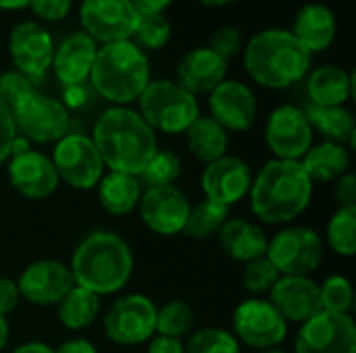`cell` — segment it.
<instances>
[{
    "mask_svg": "<svg viewBox=\"0 0 356 353\" xmlns=\"http://www.w3.org/2000/svg\"><path fill=\"white\" fill-rule=\"evenodd\" d=\"M92 141L104 162V169L134 177L142 173L159 150L154 129L138 110L127 106H113L104 110L94 125Z\"/></svg>",
    "mask_w": 356,
    "mask_h": 353,
    "instance_id": "cell-1",
    "label": "cell"
},
{
    "mask_svg": "<svg viewBox=\"0 0 356 353\" xmlns=\"http://www.w3.org/2000/svg\"><path fill=\"white\" fill-rule=\"evenodd\" d=\"M250 210L267 225H286L300 216L313 198V181L294 160H269L252 179Z\"/></svg>",
    "mask_w": 356,
    "mask_h": 353,
    "instance_id": "cell-2",
    "label": "cell"
},
{
    "mask_svg": "<svg viewBox=\"0 0 356 353\" xmlns=\"http://www.w3.org/2000/svg\"><path fill=\"white\" fill-rule=\"evenodd\" d=\"M73 283L92 293L111 295L121 291L134 273V254L129 246L113 231H92L71 256Z\"/></svg>",
    "mask_w": 356,
    "mask_h": 353,
    "instance_id": "cell-3",
    "label": "cell"
},
{
    "mask_svg": "<svg viewBox=\"0 0 356 353\" xmlns=\"http://www.w3.org/2000/svg\"><path fill=\"white\" fill-rule=\"evenodd\" d=\"M244 67L263 87L284 89L300 81L311 67V52L288 29H265L244 48Z\"/></svg>",
    "mask_w": 356,
    "mask_h": 353,
    "instance_id": "cell-4",
    "label": "cell"
},
{
    "mask_svg": "<svg viewBox=\"0 0 356 353\" xmlns=\"http://www.w3.org/2000/svg\"><path fill=\"white\" fill-rule=\"evenodd\" d=\"M90 79L104 100L125 106L138 100L150 83V64L131 40L111 42L98 48Z\"/></svg>",
    "mask_w": 356,
    "mask_h": 353,
    "instance_id": "cell-5",
    "label": "cell"
},
{
    "mask_svg": "<svg viewBox=\"0 0 356 353\" xmlns=\"http://www.w3.org/2000/svg\"><path fill=\"white\" fill-rule=\"evenodd\" d=\"M138 100L142 119L163 133H186L200 117L196 96L171 79L150 81Z\"/></svg>",
    "mask_w": 356,
    "mask_h": 353,
    "instance_id": "cell-6",
    "label": "cell"
},
{
    "mask_svg": "<svg viewBox=\"0 0 356 353\" xmlns=\"http://www.w3.org/2000/svg\"><path fill=\"white\" fill-rule=\"evenodd\" d=\"M265 256L282 277H309L323 262V241L309 227H288L269 241Z\"/></svg>",
    "mask_w": 356,
    "mask_h": 353,
    "instance_id": "cell-7",
    "label": "cell"
},
{
    "mask_svg": "<svg viewBox=\"0 0 356 353\" xmlns=\"http://www.w3.org/2000/svg\"><path fill=\"white\" fill-rule=\"evenodd\" d=\"M50 160L58 179L73 189H92L104 177V162L92 137L83 133H67L58 139Z\"/></svg>",
    "mask_w": 356,
    "mask_h": 353,
    "instance_id": "cell-8",
    "label": "cell"
},
{
    "mask_svg": "<svg viewBox=\"0 0 356 353\" xmlns=\"http://www.w3.org/2000/svg\"><path fill=\"white\" fill-rule=\"evenodd\" d=\"M104 333L117 345H140L156 333V306L150 298L131 293L119 298L104 314Z\"/></svg>",
    "mask_w": 356,
    "mask_h": 353,
    "instance_id": "cell-9",
    "label": "cell"
},
{
    "mask_svg": "<svg viewBox=\"0 0 356 353\" xmlns=\"http://www.w3.org/2000/svg\"><path fill=\"white\" fill-rule=\"evenodd\" d=\"M17 133L33 144H56L69 133L71 119L63 102L33 92L13 110Z\"/></svg>",
    "mask_w": 356,
    "mask_h": 353,
    "instance_id": "cell-10",
    "label": "cell"
},
{
    "mask_svg": "<svg viewBox=\"0 0 356 353\" xmlns=\"http://www.w3.org/2000/svg\"><path fill=\"white\" fill-rule=\"evenodd\" d=\"M286 335L288 322L269 300H246L234 312V337L252 350L265 352L280 347Z\"/></svg>",
    "mask_w": 356,
    "mask_h": 353,
    "instance_id": "cell-11",
    "label": "cell"
},
{
    "mask_svg": "<svg viewBox=\"0 0 356 353\" xmlns=\"http://www.w3.org/2000/svg\"><path fill=\"white\" fill-rule=\"evenodd\" d=\"M294 353H356V325L353 316L321 310L302 322Z\"/></svg>",
    "mask_w": 356,
    "mask_h": 353,
    "instance_id": "cell-12",
    "label": "cell"
},
{
    "mask_svg": "<svg viewBox=\"0 0 356 353\" xmlns=\"http://www.w3.org/2000/svg\"><path fill=\"white\" fill-rule=\"evenodd\" d=\"M83 31L102 44L131 40L140 12L129 0H83L79 8Z\"/></svg>",
    "mask_w": 356,
    "mask_h": 353,
    "instance_id": "cell-13",
    "label": "cell"
},
{
    "mask_svg": "<svg viewBox=\"0 0 356 353\" xmlns=\"http://www.w3.org/2000/svg\"><path fill=\"white\" fill-rule=\"evenodd\" d=\"M265 141L275 158L300 162L313 146V127L305 110L290 104L275 108L265 125Z\"/></svg>",
    "mask_w": 356,
    "mask_h": 353,
    "instance_id": "cell-14",
    "label": "cell"
},
{
    "mask_svg": "<svg viewBox=\"0 0 356 353\" xmlns=\"http://www.w3.org/2000/svg\"><path fill=\"white\" fill-rule=\"evenodd\" d=\"M8 50L15 62V71L23 73L31 81L42 79L52 67V35L35 21H23L10 31Z\"/></svg>",
    "mask_w": 356,
    "mask_h": 353,
    "instance_id": "cell-15",
    "label": "cell"
},
{
    "mask_svg": "<svg viewBox=\"0 0 356 353\" xmlns=\"http://www.w3.org/2000/svg\"><path fill=\"white\" fill-rule=\"evenodd\" d=\"M140 218L156 235H177L184 233L186 218L190 212V202L186 193L175 185L142 189L140 198Z\"/></svg>",
    "mask_w": 356,
    "mask_h": 353,
    "instance_id": "cell-16",
    "label": "cell"
},
{
    "mask_svg": "<svg viewBox=\"0 0 356 353\" xmlns=\"http://www.w3.org/2000/svg\"><path fill=\"white\" fill-rule=\"evenodd\" d=\"M252 179L254 177L248 162H244L240 156L225 154L207 164L200 185L209 202L229 208L250 191Z\"/></svg>",
    "mask_w": 356,
    "mask_h": 353,
    "instance_id": "cell-17",
    "label": "cell"
},
{
    "mask_svg": "<svg viewBox=\"0 0 356 353\" xmlns=\"http://www.w3.org/2000/svg\"><path fill=\"white\" fill-rule=\"evenodd\" d=\"M69 266L56 260H35L19 277L17 287L23 300L33 306H56L73 287Z\"/></svg>",
    "mask_w": 356,
    "mask_h": 353,
    "instance_id": "cell-18",
    "label": "cell"
},
{
    "mask_svg": "<svg viewBox=\"0 0 356 353\" xmlns=\"http://www.w3.org/2000/svg\"><path fill=\"white\" fill-rule=\"evenodd\" d=\"M209 108L225 131H248L257 121V98L246 83L236 79L221 81L209 94Z\"/></svg>",
    "mask_w": 356,
    "mask_h": 353,
    "instance_id": "cell-19",
    "label": "cell"
},
{
    "mask_svg": "<svg viewBox=\"0 0 356 353\" xmlns=\"http://www.w3.org/2000/svg\"><path fill=\"white\" fill-rule=\"evenodd\" d=\"M8 181L17 193L29 200L50 198L60 183L52 160L35 150L23 152L19 156H10Z\"/></svg>",
    "mask_w": 356,
    "mask_h": 353,
    "instance_id": "cell-20",
    "label": "cell"
},
{
    "mask_svg": "<svg viewBox=\"0 0 356 353\" xmlns=\"http://www.w3.org/2000/svg\"><path fill=\"white\" fill-rule=\"evenodd\" d=\"M269 293L271 306L286 322L302 325L321 312L319 285L311 277H280Z\"/></svg>",
    "mask_w": 356,
    "mask_h": 353,
    "instance_id": "cell-21",
    "label": "cell"
},
{
    "mask_svg": "<svg viewBox=\"0 0 356 353\" xmlns=\"http://www.w3.org/2000/svg\"><path fill=\"white\" fill-rule=\"evenodd\" d=\"M98 46L86 31H73L69 33L52 56V69L60 83L67 87L81 85L92 71L94 58H96Z\"/></svg>",
    "mask_w": 356,
    "mask_h": 353,
    "instance_id": "cell-22",
    "label": "cell"
},
{
    "mask_svg": "<svg viewBox=\"0 0 356 353\" xmlns=\"http://www.w3.org/2000/svg\"><path fill=\"white\" fill-rule=\"evenodd\" d=\"M227 62L217 56L211 48L190 50L177 67L179 85L190 94H211L221 81H225Z\"/></svg>",
    "mask_w": 356,
    "mask_h": 353,
    "instance_id": "cell-23",
    "label": "cell"
},
{
    "mask_svg": "<svg viewBox=\"0 0 356 353\" xmlns=\"http://www.w3.org/2000/svg\"><path fill=\"white\" fill-rule=\"evenodd\" d=\"M217 235H219L223 250L229 254V258L238 262L246 264L267 254L269 239L265 231L246 218H227Z\"/></svg>",
    "mask_w": 356,
    "mask_h": 353,
    "instance_id": "cell-24",
    "label": "cell"
},
{
    "mask_svg": "<svg viewBox=\"0 0 356 353\" xmlns=\"http://www.w3.org/2000/svg\"><path fill=\"white\" fill-rule=\"evenodd\" d=\"M292 35L311 54L327 50L336 37V17L325 4H305L294 19Z\"/></svg>",
    "mask_w": 356,
    "mask_h": 353,
    "instance_id": "cell-25",
    "label": "cell"
},
{
    "mask_svg": "<svg viewBox=\"0 0 356 353\" xmlns=\"http://www.w3.org/2000/svg\"><path fill=\"white\" fill-rule=\"evenodd\" d=\"M307 89L315 106H344L353 94V75L342 67L323 64L309 75Z\"/></svg>",
    "mask_w": 356,
    "mask_h": 353,
    "instance_id": "cell-26",
    "label": "cell"
},
{
    "mask_svg": "<svg viewBox=\"0 0 356 353\" xmlns=\"http://www.w3.org/2000/svg\"><path fill=\"white\" fill-rule=\"evenodd\" d=\"M350 164V156H348V148L336 141H323L317 146H311L309 152L300 158V166L307 173V177L315 183V181H336L340 179Z\"/></svg>",
    "mask_w": 356,
    "mask_h": 353,
    "instance_id": "cell-27",
    "label": "cell"
},
{
    "mask_svg": "<svg viewBox=\"0 0 356 353\" xmlns=\"http://www.w3.org/2000/svg\"><path fill=\"white\" fill-rule=\"evenodd\" d=\"M98 187V202L100 206L115 216L129 214L134 208H138L142 198V185L138 177L125 175V173H106Z\"/></svg>",
    "mask_w": 356,
    "mask_h": 353,
    "instance_id": "cell-28",
    "label": "cell"
},
{
    "mask_svg": "<svg viewBox=\"0 0 356 353\" xmlns=\"http://www.w3.org/2000/svg\"><path fill=\"white\" fill-rule=\"evenodd\" d=\"M186 141L190 152L207 164L225 156L229 146L227 131L213 117L202 114L186 129Z\"/></svg>",
    "mask_w": 356,
    "mask_h": 353,
    "instance_id": "cell-29",
    "label": "cell"
},
{
    "mask_svg": "<svg viewBox=\"0 0 356 353\" xmlns=\"http://www.w3.org/2000/svg\"><path fill=\"white\" fill-rule=\"evenodd\" d=\"M305 114L313 129L321 131L327 141L336 144H353L356 135L355 117L344 106H315L309 104L305 108Z\"/></svg>",
    "mask_w": 356,
    "mask_h": 353,
    "instance_id": "cell-30",
    "label": "cell"
},
{
    "mask_svg": "<svg viewBox=\"0 0 356 353\" xmlns=\"http://www.w3.org/2000/svg\"><path fill=\"white\" fill-rule=\"evenodd\" d=\"M58 308V320L69 331H83L100 314V298L83 287L73 285L69 293L56 304Z\"/></svg>",
    "mask_w": 356,
    "mask_h": 353,
    "instance_id": "cell-31",
    "label": "cell"
},
{
    "mask_svg": "<svg viewBox=\"0 0 356 353\" xmlns=\"http://www.w3.org/2000/svg\"><path fill=\"white\" fill-rule=\"evenodd\" d=\"M227 216H229V208L204 200L196 206H190L184 233L192 239H209L221 231Z\"/></svg>",
    "mask_w": 356,
    "mask_h": 353,
    "instance_id": "cell-32",
    "label": "cell"
},
{
    "mask_svg": "<svg viewBox=\"0 0 356 353\" xmlns=\"http://www.w3.org/2000/svg\"><path fill=\"white\" fill-rule=\"evenodd\" d=\"M181 177V160L169 150H156V154L148 160V164L138 175L142 189L175 185Z\"/></svg>",
    "mask_w": 356,
    "mask_h": 353,
    "instance_id": "cell-33",
    "label": "cell"
},
{
    "mask_svg": "<svg viewBox=\"0 0 356 353\" xmlns=\"http://www.w3.org/2000/svg\"><path fill=\"white\" fill-rule=\"evenodd\" d=\"M330 248L344 258L356 254V208H340L327 225Z\"/></svg>",
    "mask_w": 356,
    "mask_h": 353,
    "instance_id": "cell-34",
    "label": "cell"
},
{
    "mask_svg": "<svg viewBox=\"0 0 356 353\" xmlns=\"http://www.w3.org/2000/svg\"><path fill=\"white\" fill-rule=\"evenodd\" d=\"M192 327H194V312L181 300H173L165 304L161 310H156V333L163 337L181 339L192 331Z\"/></svg>",
    "mask_w": 356,
    "mask_h": 353,
    "instance_id": "cell-35",
    "label": "cell"
},
{
    "mask_svg": "<svg viewBox=\"0 0 356 353\" xmlns=\"http://www.w3.org/2000/svg\"><path fill=\"white\" fill-rule=\"evenodd\" d=\"M186 353H240V341L225 329L209 327L188 339Z\"/></svg>",
    "mask_w": 356,
    "mask_h": 353,
    "instance_id": "cell-36",
    "label": "cell"
},
{
    "mask_svg": "<svg viewBox=\"0 0 356 353\" xmlns=\"http://www.w3.org/2000/svg\"><path fill=\"white\" fill-rule=\"evenodd\" d=\"M131 37L140 50H159L171 37V23L165 15H140Z\"/></svg>",
    "mask_w": 356,
    "mask_h": 353,
    "instance_id": "cell-37",
    "label": "cell"
},
{
    "mask_svg": "<svg viewBox=\"0 0 356 353\" xmlns=\"http://www.w3.org/2000/svg\"><path fill=\"white\" fill-rule=\"evenodd\" d=\"M321 310L332 314H350L353 310V285L346 277L334 275L319 285Z\"/></svg>",
    "mask_w": 356,
    "mask_h": 353,
    "instance_id": "cell-38",
    "label": "cell"
},
{
    "mask_svg": "<svg viewBox=\"0 0 356 353\" xmlns=\"http://www.w3.org/2000/svg\"><path fill=\"white\" fill-rule=\"evenodd\" d=\"M280 277H282V275H280L277 268L271 264V260H269L267 256H263V258H257V260L246 262L242 281H244V287H246L248 293L261 295V293L271 291L273 285L280 281Z\"/></svg>",
    "mask_w": 356,
    "mask_h": 353,
    "instance_id": "cell-39",
    "label": "cell"
},
{
    "mask_svg": "<svg viewBox=\"0 0 356 353\" xmlns=\"http://www.w3.org/2000/svg\"><path fill=\"white\" fill-rule=\"evenodd\" d=\"M35 92L33 81L19 71H6L0 75V102L13 112L25 98Z\"/></svg>",
    "mask_w": 356,
    "mask_h": 353,
    "instance_id": "cell-40",
    "label": "cell"
},
{
    "mask_svg": "<svg viewBox=\"0 0 356 353\" xmlns=\"http://www.w3.org/2000/svg\"><path fill=\"white\" fill-rule=\"evenodd\" d=\"M242 33H240V29H236V27H219L213 35H211V44H209V48L217 54V56H221L225 62H229L240 50H242Z\"/></svg>",
    "mask_w": 356,
    "mask_h": 353,
    "instance_id": "cell-41",
    "label": "cell"
},
{
    "mask_svg": "<svg viewBox=\"0 0 356 353\" xmlns=\"http://www.w3.org/2000/svg\"><path fill=\"white\" fill-rule=\"evenodd\" d=\"M33 15L42 21H60L71 10V0H29Z\"/></svg>",
    "mask_w": 356,
    "mask_h": 353,
    "instance_id": "cell-42",
    "label": "cell"
},
{
    "mask_svg": "<svg viewBox=\"0 0 356 353\" xmlns=\"http://www.w3.org/2000/svg\"><path fill=\"white\" fill-rule=\"evenodd\" d=\"M17 137V127L13 112L0 102V164L10 158V146Z\"/></svg>",
    "mask_w": 356,
    "mask_h": 353,
    "instance_id": "cell-43",
    "label": "cell"
},
{
    "mask_svg": "<svg viewBox=\"0 0 356 353\" xmlns=\"http://www.w3.org/2000/svg\"><path fill=\"white\" fill-rule=\"evenodd\" d=\"M334 196L340 208H356V177L353 173H344L340 179H336Z\"/></svg>",
    "mask_w": 356,
    "mask_h": 353,
    "instance_id": "cell-44",
    "label": "cell"
},
{
    "mask_svg": "<svg viewBox=\"0 0 356 353\" xmlns=\"http://www.w3.org/2000/svg\"><path fill=\"white\" fill-rule=\"evenodd\" d=\"M21 293L17 287V281L8 277H0V316L10 314L19 306Z\"/></svg>",
    "mask_w": 356,
    "mask_h": 353,
    "instance_id": "cell-45",
    "label": "cell"
},
{
    "mask_svg": "<svg viewBox=\"0 0 356 353\" xmlns=\"http://www.w3.org/2000/svg\"><path fill=\"white\" fill-rule=\"evenodd\" d=\"M146 353H186V345L181 343V339L156 335L150 339V345H148Z\"/></svg>",
    "mask_w": 356,
    "mask_h": 353,
    "instance_id": "cell-46",
    "label": "cell"
},
{
    "mask_svg": "<svg viewBox=\"0 0 356 353\" xmlns=\"http://www.w3.org/2000/svg\"><path fill=\"white\" fill-rule=\"evenodd\" d=\"M140 15H163L173 0H129Z\"/></svg>",
    "mask_w": 356,
    "mask_h": 353,
    "instance_id": "cell-47",
    "label": "cell"
},
{
    "mask_svg": "<svg viewBox=\"0 0 356 353\" xmlns=\"http://www.w3.org/2000/svg\"><path fill=\"white\" fill-rule=\"evenodd\" d=\"M54 353H98L88 339H69L58 345Z\"/></svg>",
    "mask_w": 356,
    "mask_h": 353,
    "instance_id": "cell-48",
    "label": "cell"
},
{
    "mask_svg": "<svg viewBox=\"0 0 356 353\" xmlns=\"http://www.w3.org/2000/svg\"><path fill=\"white\" fill-rule=\"evenodd\" d=\"M10 353H54V350L46 343H40V341H29V343H23L19 345L17 350H13Z\"/></svg>",
    "mask_w": 356,
    "mask_h": 353,
    "instance_id": "cell-49",
    "label": "cell"
},
{
    "mask_svg": "<svg viewBox=\"0 0 356 353\" xmlns=\"http://www.w3.org/2000/svg\"><path fill=\"white\" fill-rule=\"evenodd\" d=\"M83 100H86V94L81 92V87L79 85H73V87H69L67 89V104L69 106H79V104H83Z\"/></svg>",
    "mask_w": 356,
    "mask_h": 353,
    "instance_id": "cell-50",
    "label": "cell"
},
{
    "mask_svg": "<svg viewBox=\"0 0 356 353\" xmlns=\"http://www.w3.org/2000/svg\"><path fill=\"white\" fill-rule=\"evenodd\" d=\"M8 335H10L8 320H6V316H0V352L6 347V343H8Z\"/></svg>",
    "mask_w": 356,
    "mask_h": 353,
    "instance_id": "cell-51",
    "label": "cell"
},
{
    "mask_svg": "<svg viewBox=\"0 0 356 353\" xmlns=\"http://www.w3.org/2000/svg\"><path fill=\"white\" fill-rule=\"evenodd\" d=\"M27 4H29V0H0V8H6V10H17Z\"/></svg>",
    "mask_w": 356,
    "mask_h": 353,
    "instance_id": "cell-52",
    "label": "cell"
},
{
    "mask_svg": "<svg viewBox=\"0 0 356 353\" xmlns=\"http://www.w3.org/2000/svg\"><path fill=\"white\" fill-rule=\"evenodd\" d=\"M198 2H202V4H207V6H223V4H229V2H234V0H198Z\"/></svg>",
    "mask_w": 356,
    "mask_h": 353,
    "instance_id": "cell-53",
    "label": "cell"
},
{
    "mask_svg": "<svg viewBox=\"0 0 356 353\" xmlns=\"http://www.w3.org/2000/svg\"><path fill=\"white\" fill-rule=\"evenodd\" d=\"M261 353H288L286 350H282V347H273V350H265V352Z\"/></svg>",
    "mask_w": 356,
    "mask_h": 353,
    "instance_id": "cell-54",
    "label": "cell"
}]
</instances>
